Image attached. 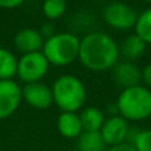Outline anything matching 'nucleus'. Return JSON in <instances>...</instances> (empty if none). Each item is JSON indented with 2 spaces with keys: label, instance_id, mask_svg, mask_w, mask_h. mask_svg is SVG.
<instances>
[{
  "label": "nucleus",
  "instance_id": "aec40b11",
  "mask_svg": "<svg viewBox=\"0 0 151 151\" xmlns=\"http://www.w3.org/2000/svg\"><path fill=\"white\" fill-rule=\"evenodd\" d=\"M23 4V0H0V8L4 9H15Z\"/></svg>",
  "mask_w": 151,
  "mask_h": 151
},
{
  "label": "nucleus",
  "instance_id": "4be33fe9",
  "mask_svg": "<svg viewBox=\"0 0 151 151\" xmlns=\"http://www.w3.org/2000/svg\"><path fill=\"white\" fill-rule=\"evenodd\" d=\"M142 80L145 81L146 85H149L151 88V63L145 66V69L142 70Z\"/></svg>",
  "mask_w": 151,
  "mask_h": 151
},
{
  "label": "nucleus",
  "instance_id": "4468645a",
  "mask_svg": "<svg viewBox=\"0 0 151 151\" xmlns=\"http://www.w3.org/2000/svg\"><path fill=\"white\" fill-rule=\"evenodd\" d=\"M145 49H146V42L137 35H131V36L126 37L123 40L122 45L119 48V55H122L126 60L133 61L138 60L143 55Z\"/></svg>",
  "mask_w": 151,
  "mask_h": 151
},
{
  "label": "nucleus",
  "instance_id": "423d86ee",
  "mask_svg": "<svg viewBox=\"0 0 151 151\" xmlns=\"http://www.w3.org/2000/svg\"><path fill=\"white\" fill-rule=\"evenodd\" d=\"M104 19L107 25L118 31H126L130 28H135L137 16L135 11L127 4L123 3H111L104 11Z\"/></svg>",
  "mask_w": 151,
  "mask_h": 151
},
{
  "label": "nucleus",
  "instance_id": "5701e85b",
  "mask_svg": "<svg viewBox=\"0 0 151 151\" xmlns=\"http://www.w3.org/2000/svg\"><path fill=\"white\" fill-rule=\"evenodd\" d=\"M106 151H137V150H135V147L131 146V145L122 143V145H117V146H111Z\"/></svg>",
  "mask_w": 151,
  "mask_h": 151
},
{
  "label": "nucleus",
  "instance_id": "a211bd4d",
  "mask_svg": "<svg viewBox=\"0 0 151 151\" xmlns=\"http://www.w3.org/2000/svg\"><path fill=\"white\" fill-rule=\"evenodd\" d=\"M66 7L64 0H47L42 4V13L49 20H56L66 12Z\"/></svg>",
  "mask_w": 151,
  "mask_h": 151
},
{
  "label": "nucleus",
  "instance_id": "20e7f679",
  "mask_svg": "<svg viewBox=\"0 0 151 151\" xmlns=\"http://www.w3.org/2000/svg\"><path fill=\"white\" fill-rule=\"evenodd\" d=\"M80 40L73 33H56L44 41L42 55L48 63L56 66H66L78 58Z\"/></svg>",
  "mask_w": 151,
  "mask_h": 151
},
{
  "label": "nucleus",
  "instance_id": "f3484780",
  "mask_svg": "<svg viewBox=\"0 0 151 151\" xmlns=\"http://www.w3.org/2000/svg\"><path fill=\"white\" fill-rule=\"evenodd\" d=\"M135 35L141 37L145 42L151 44V8L143 11L135 24Z\"/></svg>",
  "mask_w": 151,
  "mask_h": 151
},
{
  "label": "nucleus",
  "instance_id": "412c9836",
  "mask_svg": "<svg viewBox=\"0 0 151 151\" xmlns=\"http://www.w3.org/2000/svg\"><path fill=\"white\" fill-rule=\"evenodd\" d=\"M40 33H41L42 37H47V39H49V37L55 36V27L52 25L50 23H47L44 24V25L41 27V29H40Z\"/></svg>",
  "mask_w": 151,
  "mask_h": 151
},
{
  "label": "nucleus",
  "instance_id": "39448f33",
  "mask_svg": "<svg viewBox=\"0 0 151 151\" xmlns=\"http://www.w3.org/2000/svg\"><path fill=\"white\" fill-rule=\"evenodd\" d=\"M49 69V63L42 52H35L23 55L17 63V74L23 82L33 83L40 82L45 77Z\"/></svg>",
  "mask_w": 151,
  "mask_h": 151
},
{
  "label": "nucleus",
  "instance_id": "9b49d317",
  "mask_svg": "<svg viewBox=\"0 0 151 151\" xmlns=\"http://www.w3.org/2000/svg\"><path fill=\"white\" fill-rule=\"evenodd\" d=\"M113 78L118 86H122L123 90L133 86H138L142 81V72L135 64L129 61L119 63L114 66L113 70Z\"/></svg>",
  "mask_w": 151,
  "mask_h": 151
},
{
  "label": "nucleus",
  "instance_id": "2eb2a0df",
  "mask_svg": "<svg viewBox=\"0 0 151 151\" xmlns=\"http://www.w3.org/2000/svg\"><path fill=\"white\" fill-rule=\"evenodd\" d=\"M19 60L9 49L0 48V81L12 80L17 74Z\"/></svg>",
  "mask_w": 151,
  "mask_h": 151
},
{
  "label": "nucleus",
  "instance_id": "0eeeda50",
  "mask_svg": "<svg viewBox=\"0 0 151 151\" xmlns=\"http://www.w3.org/2000/svg\"><path fill=\"white\" fill-rule=\"evenodd\" d=\"M23 91L16 81H0V119H7L20 106Z\"/></svg>",
  "mask_w": 151,
  "mask_h": 151
},
{
  "label": "nucleus",
  "instance_id": "f03ea898",
  "mask_svg": "<svg viewBox=\"0 0 151 151\" xmlns=\"http://www.w3.org/2000/svg\"><path fill=\"white\" fill-rule=\"evenodd\" d=\"M53 102L64 113H76L86 101V89L80 78L74 76H61L52 86Z\"/></svg>",
  "mask_w": 151,
  "mask_h": 151
},
{
  "label": "nucleus",
  "instance_id": "7ed1b4c3",
  "mask_svg": "<svg viewBox=\"0 0 151 151\" xmlns=\"http://www.w3.org/2000/svg\"><path fill=\"white\" fill-rule=\"evenodd\" d=\"M117 109L126 121H142L151 115V91L145 86H133L122 90Z\"/></svg>",
  "mask_w": 151,
  "mask_h": 151
},
{
  "label": "nucleus",
  "instance_id": "6e6552de",
  "mask_svg": "<svg viewBox=\"0 0 151 151\" xmlns=\"http://www.w3.org/2000/svg\"><path fill=\"white\" fill-rule=\"evenodd\" d=\"M23 99L32 107L39 110H45L53 104L52 89L42 82L27 83L23 89Z\"/></svg>",
  "mask_w": 151,
  "mask_h": 151
},
{
  "label": "nucleus",
  "instance_id": "9d476101",
  "mask_svg": "<svg viewBox=\"0 0 151 151\" xmlns=\"http://www.w3.org/2000/svg\"><path fill=\"white\" fill-rule=\"evenodd\" d=\"M13 42L16 49L20 50L23 55H28V53L40 52V49L44 47V37L37 29L24 28L16 33Z\"/></svg>",
  "mask_w": 151,
  "mask_h": 151
},
{
  "label": "nucleus",
  "instance_id": "dca6fc26",
  "mask_svg": "<svg viewBox=\"0 0 151 151\" xmlns=\"http://www.w3.org/2000/svg\"><path fill=\"white\" fill-rule=\"evenodd\" d=\"M106 143L101 134L93 131H82L78 137L77 151H106Z\"/></svg>",
  "mask_w": 151,
  "mask_h": 151
},
{
  "label": "nucleus",
  "instance_id": "ddd939ff",
  "mask_svg": "<svg viewBox=\"0 0 151 151\" xmlns=\"http://www.w3.org/2000/svg\"><path fill=\"white\" fill-rule=\"evenodd\" d=\"M80 119L83 131L99 133L105 123V115L97 107H86L80 114Z\"/></svg>",
  "mask_w": 151,
  "mask_h": 151
},
{
  "label": "nucleus",
  "instance_id": "6ab92c4d",
  "mask_svg": "<svg viewBox=\"0 0 151 151\" xmlns=\"http://www.w3.org/2000/svg\"><path fill=\"white\" fill-rule=\"evenodd\" d=\"M134 147L137 151H151V130L139 131Z\"/></svg>",
  "mask_w": 151,
  "mask_h": 151
},
{
  "label": "nucleus",
  "instance_id": "1a4fd4ad",
  "mask_svg": "<svg viewBox=\"0 0 151 151\" xmlns=\"http://www.w3.org/2000/svg\"><path fill=\"white\" fill-rule=\"evenodd\" d=\"M127 131H129L127 121L125 118L119 117V115H113L109 119L105 121L99 134H101L104 142L106 143V146L109 145L111 147L125 143Z\"/></svg>",
  "mask_w": 151,
  "mask_h": 151
},
{
  "label": "nucleus",
  "instance_id": "f8f14e48",
  "mask_svg": "<svg viewBox=\"0 0 151 151\" xmlns=\"http://www.w3.org/2000/svg\"><path fill=\"white\" fill-rule=\"evenodd\" d=\"M57 129L65 138H78L83 131L80 115L76 113H61L57 121Z\"/></svg>",
  "mask_w": 151,
  "mask_h": 151
},
{
  "label": "nucleus",
  "instance_id": "f257e3e1",
  "mask_svg": "<svg viewBox=\"0 0 151 151\" xmlns=\"http://www.w3.org/2000/svg\"><path fill=\"white\" fill-rule=\"evenodd\" d=\"M119 47L113 37L104 32H91L80 40L78 58L85 68L104 72L118 64Z\"/></svg>",
  "mask_w": 151,
  "mask_h": 151
}]
</instances>
